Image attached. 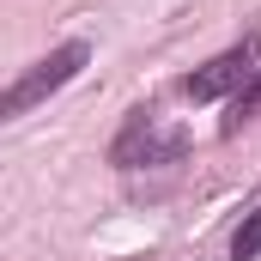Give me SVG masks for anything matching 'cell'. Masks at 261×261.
<instances>
[{"label": "cell", "mask_w": 261, "mask_h": 261, "mask_svg": "<svg viewBox=\"0 0 261 261\" xmlns=\"http://www.w3.org/2000/svg\"><path fill=\"white\" fill-rule=\"evenodd\" d=\"M85 61H91V49H85V43H61V49H49L37 67H24V73L6 85V97H0V116H24L31 103H43L49 91H61V85H67V79H73Z\"/></svg>", "instance_id": "obj_1"}, {"label": "cell", "mask_w": 261, "mask_h": 261, "mask_svg": "<svg viewBox=\"0 0 261 261\" xmlns=\"http://www.w3.org/2000/svg\"><path fill=\"white\" fill-rule=\"evenodd\" d=\"M182 152H189V134H182V128H164L158 116L134 110L128 128L116 134V146H110V164L140 170V164H170V158H182Z\"/></svg>", "instance_id": "obj_2"}, {"label": "cell", "mask_w": 261, "mask_h": 261, "mask_svg": "<svg viewBox=\"0 0 261 261\" xmlns=\"http://www.w3.org/2000/svg\"><path fill=\"white\" fill-rule=\"evenodd\" d=\"M255 55H261V37L249 31L237 49H225V55H213V61L200 67V73H189L182 79V91L195 97V103H213V97H237L249 79H255L261 67H255Z\"/></svg>", "instance_id": "obj_3"}, {"label": "cell", "mask_w": 261, "mask_h": 261, "mask_svg": "<svg viewBox=\"0 0 261 261\" xmlns=\"http://www.w3.org/2000/svg\"><path fill=\"white\" fill-rule=\"evenodd\" d=\"M255 116H261V73L249 79V85H243V91H237V97H231V116H225V134H237L243 122H255Z\"/></svg>", "instance_id": "obj_4"}, {"label": "cell", "mask_w": 261, "mask_h": 261, "mask_svg": "<svg viewBox=\"0 0 261 261\" xmlns=\"http://www.w3.org/2000/svg\"><path fill=\"white\" fill-rule=\"evenodd\" d=\"M231 255H237V261H255V255H261V213H249V219L237 225V237H231Z\"/></svg>", "instance_id": "obj_5"}]
</instances>
